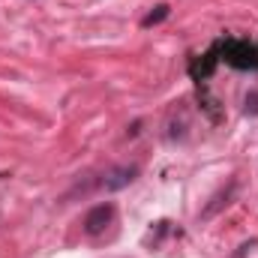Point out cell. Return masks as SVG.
I'll use <instances>...</instances> for the list:
<instances>
[{
	"instance_id": "cell-1",
	"label": "cell",
	"mask_w": 258,
	"mask_h": 258,
	"mask_svg": "<svg viewBox=\"0 0 258 258\" xmlns=\"http://www.w3.org/2000/svg\"><path fill=\"white\" fill-rule=\"evenodd\" d=\"M111 219H114V204H111V201L96 204V207L84 216V231H87V234H102V231L111 225Z\"/></svg>"
},
{
	"instance_id": "cell-2",
	"label": "cell",
	"mask_w": 258,
	"mask_h": 258,
	"mask_svg": "<svg viewBox=\"0 0 258 258\" xmlns=\"http://www.w3.org/2000/svg\"><path fill=\"white\" fill-rule=\"evenodd\" d=\"M135 177H138V165H120V168H114V171L102 180V186H105L108 192H114V189H123V186H129Z\"/></svg>"
},
{
	"instance_id": "cell-3",
	"label": "cell",
	"mask_w": 258,
	"mask_h": 258,
	"mask_svg": "<svg viewBox=\"0 0 258 258\" xmlns=\"http://www.w3.org/2000/svg\"><path fill=\"white\" fill-rule=\"evenodd\" d=\"M168 18V6H156L153 12H147L144 18H141V27H153V24H159V21H165Z\"/></svg>"
},
{
	"instance_id": "cell-4",
	"label": "cell",
	"mask_w": 258,
	"mask_h": 258,
	"mask_svg": "<svg viewBox=\"0 0 258 258\" xmlns=\"http://www.w3.org/2000/svg\"><path fill=\"white\" fill-rule=\"evenodd\" d=\"M246 114H258V93L246 96Z\"/></svg>"
}]
</instances>
